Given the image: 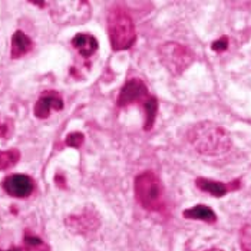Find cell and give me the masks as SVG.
Wrapping results in <instances>:
<instances>
[{"label":"cell","instance_id":"15","mask_svg":"<svg viewBox=\"0 0 251 251\" xmlns=\"http://www.w3.org/2000/svg\"><path fill=\"white\" fill-rule=\"evenodd\" d=\"M20 152L18 150H7V151H0V171L9 170L16 162L19 161Z\"/></svg>","mask_w":251,"mask_h":251},{"label":"cell","instance_id":"2","mask_svg":"<svg viewBox=\"0 0 251 251\" xmlns=\"http://www.w3.org/2000/svg\"><path fill=\"white\" fill-rule=\"evenodd\" d=\"M108 33L114 50H126L135 43V23L131 15L119 4L112 6L108 13Z\"/></svg>","mask_w":251,"mask_h":251},{"label":"cell","instance_id":"20","mask_svg":"<svg viewBox=\"0 0 251 251\" xmlns=\"http://www.w3.org/2000/svg\"><path fill=\"white\" fill-rule=\"evenodd\" d=\"M207 251H223V250H218V249H211V250H207Z\"/></svg>","mask_w":251,"mask_h":251},{"label":"cell","instance_id":"12","mask_svg":"<svg viewBox=\"0 0 251 251\" xmlns=\"http://www.w3.org/2000/svg\"><path fill=\"white\" fill-rule=\"evenodd\" d=\"M33 48V42L27 35H25L22 30H18L12 36V49H10V56L13 59L22 58L26 53H29Z\"/></svg>","mask_w":251,"mask_h":251},{"label":"cell","instance_id":"18","mask_svg":"<svg viewBox=\"0 0 251 251\" xmlns=\"http://www.w3.org/2000/svg\"><path fill=\"white\" fill-rule=\"evenodd\" d=\"M228 42H230V40H228L227 36H223V38L217 39L213 45H211V49H213L214 52H217V53H221V52H224V50L228 48Z\"/></svg>","mask_w":251,"mask_h":251},{"label":"cell","instance_id":"7","mask_svg":"<svg viewBox=\"0 0 251 251\" xmlns=\"http://www.w3.org/2000/svg\"><path fill=\"white\" fill-rule=\"evenodd\" d=\"M3 188L12 197L25 198V197H29L33 193L35 182L29 175L12 174L6 176V179L3 181Z\"/></svg>","mask_w":251,"mask_h":251},{"label":"cell","instance_id":"19","mask_svg":"<svg viewBox=\"0 0 251 251\" xmlns=\"http://www.w3.org/2000/svg\"><path fill=\"white\" fill-rule=\"evenodd\" d=\"M25 243L30 247H40L43 246V241L38 238V237H33V235H26L25 237Z\"/></svg>","mask_w":251,"mask_h":251},{"label":"cell","instance_id":"1","mask_svg":"<svg viewBox=\"0 0 251 251\" xmlns=\"http://www.w3.org/2000/svg\"><path fill=\"white\" fill-rule=\"evenodd\" d=\"M188 141L193 148L202 155L226 154L231 147L228 132L214 122H200L188 131Z\"/></svg>","mask_w":251,"mask_h":251},{"label":"cell","instance_id":"9","mask_svg":"<svg viewBox=\"0 0 251 251\" xmlns=\"http://www.w3.org/2000/svg\"><path fill=\"white\" fill-rule=\"evenodd\" d=\"M69 228H72L74 231L79 232V234H88L97 230L99 227V220L95 214H82V215H74L71 217L68 221Z\"/></svg>","mask_w":251,"mask_h":251},{"label":"cell","instance_id":"8","mask_svg":"<svg viewBox=\"0 0 251 251\" xmlns=\"http://www.w3.org/2000/svg\"><path fill=\"white\" fill-rule=\"evenodd\" d=\"M63 109V100L56 92H45L42 94L35 105V116L39 119H45L50 115V111H62Z\"/></svg>","mask_w":251,"mask_h":251},{"label":"cell","instance_id":"4","mask_svg":"<svg viewBox=\"0 0 251 251\" xmlns=\"http://www.w3.org/2000/svg\"><path fill=\"white\" fill-rule=\"evenodd\" d=\"M158 55L162 65L174 76L181 75L194 62L193 52L188 48L182 46L181 43H175V42H167L162 46H159Z\"/></svg>","mask_w":251,"mask_h":251},{"label":"cell","instance_id":"14","mask_svg":"<svg viewBox=\"0 0 251 251\" xmlns=\"http://www.w3.org/2000/svg\"><path fill=\"white\" fill-rule=\"evenodd\" d=\"M142 108L145 111V126L144 128H145V131H150L154 126L155 116L158 112V100L154 97H151L145 102V105Z\"/></svg>","mask_w":251,"mask_h":251},{"label":"cell","instance_id":"17","mask_svg":"<svg viewBox=\"0 0 251 251\" xmlns=\"http://www.w3.org/2000/svg\"><path fill=\"white\" fill-rule=\"evenodd\" d=\"M85 141V136L82 132H72L69 135L66 136V145L68 147H72V148H79Z\"/></svg>","mask_w":251,"mask_h":251},{"label":"cell","instance_id":"3","mask_svg":"<svg viewBox=\"0 0 251 251\" xmlns=\"http://www.w3.org/2000/svg\"><path fill=\"white\" fill-rule=\"evenodd\" d=\"M136 201L148 211L164 208V188L159 178L152 171H145L135 178Z\"/></svg>","mask_w":251,"mask_h":251},{"label":"cell","instance_id":"6","mask_svg":"<svg viewBox=\"0 0 251 251\" xmlns=\"http://www.w3.org/2000/svg\"><path fill=\"white\" fill-rule=\"evenodd\" d=\"M150 98L151 95L148 94V88L145 86V83L139 79H131L121 89V94L118 97V106L119 108H126L131 105L144 106Z\"/></svg>","mask_w":251,"mask_h":251},{"label":"cell","instance_id":"13","mask_svg":"<svg viewBox=\"0 0 251 251\" xmlns=\"http://www.w3.org/2000/svg\"><path fill=\"white\" fill-rule=\"evenodd\" d=\"M182 215L190 220H201V221H207V223H214L217 220L215 213L205 205H195L193 208L185 210Z\"/></svg>","mask_w":251,"mask_h":251},{"label":"cell","instance_id":"16","mask_svg":"<svg viewBox=\"0 0 251 251\" xmlns=\"http://www.w3.org/2000/svg\"><path fill=\"white\" fill-rule=\"evenodd\" d=\"M241 247L244 251H251V223L246 224L241 230Z\"/></svg>","mask_w":251,"mask_h":251},{"label":"cell","instance_id":"10","mask_svg":"<svg viewBox=\"0 0 251 251\" xmlns=\"http://www.w3.org/2000/svg\"><path fill=\"white\" fill-rule=\"evenodd\" d=\"M197 188H200L201 191L207 194H211L214 197H223L227 193H230L232 188H237L238 184H223V182H217V181H211V179H205V178H198L195 181Z\"/></svg>","mask_w":251,"mask_h":251},{"label":"cell","instance_id":"11","mask_svg":"<svg viewBox=\"0 0 251 251\" xmlns=\"http://www.w3.org/2000/svg\"><path fill=\"white\" fill-rule=\"evenodd\" d=\"M72 46L83 58H91L98 49V40L92 35L79 33L72 39Z\"/></svg>","mask_w":251,"mask_h":251},{"label":"cell","instance_id":"5","mask_svg":"<svg viewBox=\"0 0 251 251\" xmlns=\"http://www.w3.org/2000/svg\"><path fill=\"white\" fill-rule=\"evenodd\" d=\"M52 16L58 23H83L89 19L88 1H50Z\"/></svg>","mask_w":251,"mask_h":251}]
</instances>
